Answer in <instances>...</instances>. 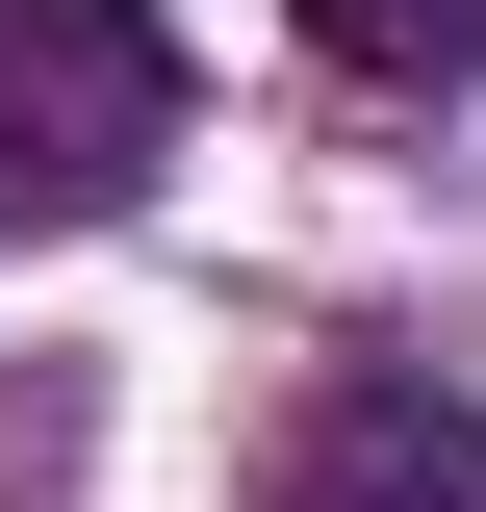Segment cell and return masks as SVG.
<instances>
[{"label":"cell","instance_id":"1","mask_svg":"<svg viewBox=\"0 0 486 512\" xmlns=\"http://www.w3.org/2000/svg\"><path fill=\"white\" fill-rule=\"evenodd\" d=\"M180 154V26L154 0H0V231H103Z\"/></svg>","mask_w":486,"mask_h":512},{"label":"cell","instance_id":"3","mask_svg":"<svg viewBox=\"0 0 486 512\" xmlns=\"http://www.w3.org/2000/svg\"><path fill=\"white\" fill-rule=\"evenodd\" d=\"M282 26L359 77V103H461V77H486V0H282Z\"/></svg>","mask_w":486,"mask_h":512},{"label":"cell","instance_id":"2","mask_svg":"<svg viewBox=\"0 0 486 512\" xmlns=\"http://www.w3.org/2000/svg\"><path fill=\"white\" fill-rule=\"evenodd\" d=\"M256 512H486V410L435 359H333L282 410V461H256Z\"/></svg>","mask_w":486,"mask_h":512}]
</instances>
